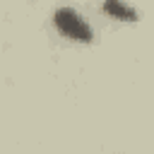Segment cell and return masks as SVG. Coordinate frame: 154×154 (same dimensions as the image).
I'll list each match as a JSON object with an SVG mask.
<instances>
[{
	"label": "cell",
	"instance_id": "6da1fadb",
	"mask_svg": "<svg viewBox=\"0 0 154 154\" xmlns=\"http://www.w3.org/2000/svg\"><path fill=\"white\" fill-rule=\"evenodd\" d=\"M55 26H58L67 38H72V41H82V43L91 41V29H89V24H87L75 10H70V7H63V10L55 12Z\"/></svg>",
	"mask_w": 154,
	"mask_h": 154
},
{
	"label": "cell",
	"instance_id": "7a4b0ae2",
	"mask_svg": "<svg viewBox=\"0 0 154 154\" xmlns=\"http://www.w3.org/2000/svg\"><path fill=\"white\" fill-rule=\"evenodd\" d=\"M103 12H106L108 17L123 19V22H132V19H137V12H135V7L125 5L123 0H106V2H103Z\"/></svg>",
	"mask_w": 154,
	"mask_h": 154
}]
</instances>
